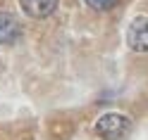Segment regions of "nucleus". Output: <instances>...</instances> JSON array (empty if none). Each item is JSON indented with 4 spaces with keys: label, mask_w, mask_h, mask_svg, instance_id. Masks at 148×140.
Instances as JSON below:
<instances>
[{
    "label": "nucleus",
    "mask_w": 148,
    "mask_h": 140,
    "mask_svg": "<svg viewBox=\"0 0 148 140\" xmlns=\"http://www.w3.org/2000/svg\"><path fill=\"white\" fill-rule=\"evenodd\" d=\"M127 43L134 52H148V17H136L129 24Z\"/></svg>",
    "instance_id": "2"
},
{
    "label": "nucleus",
    "mask_w": 148,
    "mask_h": 140,
    "mask_svg": "<svg viewBox=\"0 0 148 140\" xmlns=\"http://www.w3.org/2000/svg\"><path fill=\"white\" fill-rule=\"evenodd\" d=\"M86 5L96 12H105V10H112L117 5V0H86Z\"/></svg>",
    "instance_id": "5"
},
{
    "label": "nucleus",
    "mask_w": 148,
    "mask_h": 140,
    "mask_svg": "<svg viewBox=\"0 0 148 140\" xmlns=\"http://www.w3.org/2000/svg\"><path fill=\"white\" fill-rule=\"evenodd\" d=\"M58 3L60 0H19V7L31 19H45L58 10Z\"/></svg>",
    "instance_id": "4"
},
{
    "label": "nucleus",
    "mask_w": 148,
    "mask_h": 140,
    "mask_svg": "<svg viewBox=\"0 0 148 140\" xmlns=\"http://www.w3.org/2000/svg\"><path fill=\"white\" fill-rule=\"evenodd\" d=\"M22 38V24L12 12H0V45H14Z\"/></svg>",
    "instance_id": "3"
},
{
    "label": "nucleus",
    "mask_w": 148,
    "mask_h": 140,
    "mask_svg": "<svg viewBox=\"0 0 148 140\" xmlns=\"http://www.w3.org/2000/svg\"><path fill=\"white\" fill-rule=\"evenodd\" d=\"M96 135L103 140H127V135L132 133V119L117 112H108L96 121Z\"/></svg>",
    "instance_id": "1"
}]
</instances>
